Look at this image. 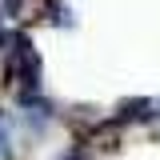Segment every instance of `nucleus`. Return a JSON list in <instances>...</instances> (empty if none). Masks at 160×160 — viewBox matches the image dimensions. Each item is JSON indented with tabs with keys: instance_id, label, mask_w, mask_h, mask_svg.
Masks as SVG:
<instances>
[{
	"instance_id": "obj_1",
	"label": "nucleus",
	"mask_w": 160,
	"mask_h": 160,
	"mask_svg": "<svg viewBox=\"0 0 160 160\" xmlns=\"http://www.w3.org/2000/svg\"><path fill=\"white\" fill-rule=\"evenodd\" d=\"M8 76L16 80V88H32V92H40L44 64H40V52L32 48L28 36H12V44H8Z\"/></svg>"
},
{
	"instance_id": "obj_2",
	"label": "nucleus",
	"mask_w": 160,
	"mask_h": 160,
	"mask_svg": "<svg viewBox=\"0 0 160 160\" xmlns=\"http://www.w3.org/2000/svg\"><path fill=\"white\" fill-rule=\"evenodd\" d=\"M48 24L52 28H76V12L64 0H48Z\"/></svg>"
},
{
	"instance_id": "obj_3",
	"label": "nucleus",
	"mask_w": 160,
	"mask_h": 160,
	"mask_svg": "<svg viewBox=\"0 0 160 160\" xmlns=\"http://www.w3.org/2000/svg\"><path fill=\"white\" fill-rule=\"evenodd\" d=\"M12 116H8V108H0V160H12Z\"/></svg>"
},
{
	"instance_id": "obj_4",
	"label": "nucleus",
	"mask_w": 160,
	"mask_h": 160,
	"mask_svg": "<svg viewBox=\"0 0 160 160\" xmlns=\"http://www.w3.org/2000/svg\"><path fill=\"white\" fill-rule=\"evenodd\" d=\"M56 160H88V152H84V144H72L68 152H60Z\"/></svg>"
},
{
	"instance_id": "obj_5",
	"label": "nucleus",
	"mask_w": 160,
	"mask_h": 160,
	"mask_svg": "<svg viewBox=\"0 0 160 160\" xmlns=\"http://www.w3.org/2000/svg\"><path fill=\"white\" fill-rule=\"evenodd\" d=\"M152 108H156V116H160V100H152Z\"/></svg>"
}]
</instances>
